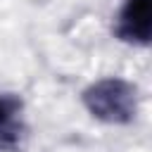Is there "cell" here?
Returning <instances> with one entry per match:
<instances>
[{
    "mask_svg": "<svg viewBox=\"0 0 152 152\" xmlns=\"http://www.w3.org/2000/svg\"><path fill=\"white\" fill-rule=\"evenodd\" d=\"M19 107H21V104H19L17 97H12V95H0V128H5V126L12 121V116L17 114Z\"/></svg>",
    "mask_w": 152,
    "mask_h": 152,
    "instance_id": "obj_3",
    "label": "cell"
},
{
    "mask_svg": "<svg viewBox=\"0 0 152 152\" xmlns=\"http://www.w3.org/2000/svg\"><path fill=\"white\" fill-rule=\"evenodd\" d=\"M86 109L104 124H131L138 114V93L135 86L119 76H107L90 83L81 95Z\"/></svg>",
    "mask_w": 152,
    "mask_h": 152,
    "instance_id": "obj_1",
    "label": "cell"
},
{
    "mask_svg": "<svg viewBox=\"0 0 152 152\" xmlns=\"http://www.w3.org/2000/svg\"><path fill=\"white\" fill-rule=\"evenodd\" d=\"M116 36L133 45H147L152 36V0H126L116 17Z\"/></svg>",
    "mask_w": 152,
    "mask_h": 152,
    "instance_id": "obj_2",
    "label": "cell"
}]
</instances>
